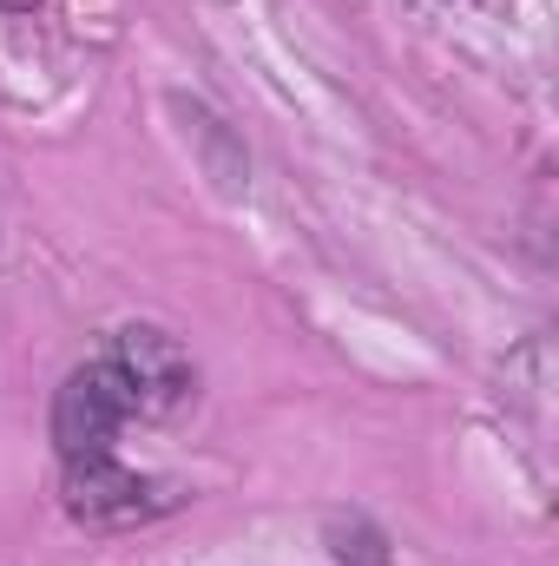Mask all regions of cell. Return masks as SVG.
<instances>
[{
	"label": "cell",
	"instance_id": "1",
	"mask_svg": "<svg viewBox=\"0 0 559 566\" xmlns=\"http://www.w3.org/2000/svg\"><path fill=\"white\" fill-rule=\"evenodd\" d=\"M126 416H139V396H133V382L106 356L73 369L60 382V396H53V448H60V461L113 454V434L126 428Z\"/></svg>",
	"mask_w": 559,
	"mask_h": 566
},
{
	"label": "cell",
	"instance_id": "2",
	"mask_svg": "<svg viewBox=\"0 0 559 566\" xmlns=\"http://www.w3.org/2000/svg\"><path fill=\"white\" fill-rule=\"evenodd\" d=\"M158 507H171V488L119 468L113 454L66 461V514L73 521H86V527H126V521L158 514Z\"/></svg>",
	"mask_w": 559,
	"mask_h": 566
},
{
	"label": "cell",
	"instance_id": "3",
	"mask_svg": "<svg viewBox=\"0 0 559 566\" xmlns=\"http://www.w3.org/2000/svg\"><path fill=\"white\" fill-rule=\"evenodd\" d=\"M106 363L133 382V396H139V416H165V409H178L184 396H191V356L178 349V336H165V329H151V323H126V329H113V343H106Z\"/></svg>",
	"mask_w": 559,
	"mask_h": 566
},
{
	"label": "cell",
	"instance_id": "4",
	"mask_svg": "<svg viewBox=\"0 0 559 566\" xmlns=\"http://www.w3.org/2000/svg\"><path fill=\"white\" fill-rule=\"evenodd\" d=\"M27 7H40V0H0V13H27Z\"/></svg>",
	"mask_w": 559,
	"mask_h": 566
}]
</instances>
